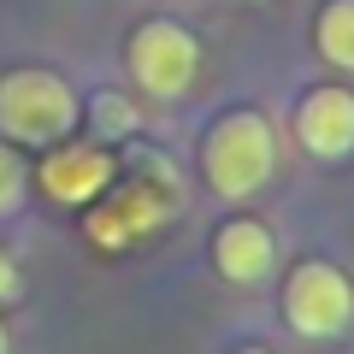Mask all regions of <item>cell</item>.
Returning <instances> with one entry per match:
<instances>
[{"instance_id": "obj_8", "label": "cell", "mask_w": 354, "mask_h": 354, "mask_svg": "<svg viewBox=\"0 0 354 354\" xmlns=\"http://www.w3.org/2000/svg\"><path fill=\"white\" fill-rule=\"evenodd\" d=\"M319 53L342 71H354V0H330L319 12Z\"/></svg>"}, {"instance_id": "obj_7", "label": "cell", "mask_w": 354, "mask_h": 354, "mask_svg": "<svg viewBox=\"0 0 354 354\" xmlns=\"http://www.w3.org/2000/svg\"><path fill=\"white\" fill-rule=\"evenodd\" d=\"M106 177H113V160H106L101 148H59L41 160V189L53 195V201L77 207V201H95V195L106 189Z\"/></svg>"}, {"instance_id": "obj_1", "label": "cell", "mask_w": 354, "mask_h": 354, "mask_svg": "<svg viewBox=\"0 0 354 354\" xmlns=\"http://www.w3.org/2000/svg\"><path fill=\"white\" fill-rule=\"evenodd\" d=\"M278 165V136L260 113H225L201 142V177L225 201H248Z\"/></svg>"}, {"instance_id": "obj_12", "label": "cell", "mask_w": 354, "mask_h": 354, "mask_svg": "<svg viewBox=\"0 0 354 354\" xmlns=\"http://www.w3.org/2000/svg\"><path fill=\"white\" fill-rule=\"evenodd\" d=\"M242 354H272V348H242Z\"/></svg>"}, {"instance_id": "obj_10", "label": "cell", "mask_w": 354, "mask_h": 354, "mask_svg": "<svg viewBox=\"0 0 354 354\" xmlns=\"http://www.w3.org/2000/svg\"><path fill=\"white\" fill-rule=\"evenodd\" d=\"M12 295H18V266L0 254V301H12Z\"/></svg>"}, {"instance_id": "obj_11", "label": "cell", "mask_w": 354, "mask_h": 354, "mask_svg": "<svg viewBox=\"0 0 354 354\" xmlns=\"http://www.w3.org/2000/svg\"><path fill=\"white\" fill-rule=\"evenodd\" d=\"M6 348H12V342H6V325H0V354H6Z\"/></svg>"}, {"instance_id": "obj_2", "label": "cell", "mask_w": 354, "mask_h": 354, "mask_svg": "<svg viewBox=\"0 0 354 354\" xmlns=\"http://www.w3.org/2000/svg\"><path fill=\"white\" fill-rule=\"evenodd\" d=\"M71 124H77V95L65 88V77L41 71V65H24V71L0 77V130L12 142L48 148Z\"/></svg>"}, {"instance_id": "obj_3", "label": "cell", "mask_w": 354, "mask_h": 354, "mask_svg": "<svg viewBox=\"0 0 354 354\" xmlns=\"http://www.w3.org/2000/svg\"><path fill=\"white\" fill-rule=\"evenodd\" d=\"M283 319L313 342L342 337L354 319V283L330 260H301L290 272V283H283Z\"/></svg>"}, {"instance_id": "obj_5", "label": "cell", "mask_w": 354, "mask_h": 354, "mask_svg": "<svg viewBox=\"0 0 354 354\" xmlns=\"http://www.w3.org/2000/svg\"><path fill=\"white\" fill-rule=\"evenodd\" d=\"M295 136H301L307 153L319 160H342L354 148V95L348 88H313L301 106H295Z\"/></svg>"}, {"instance_id": "obj_6", "label": "cell", "mask_w": 354, "mask_h": 354, "mask_svg": "<svg viewBox=\"0 0 354 354\" xmlns=\"http://www.w3.org/2000/svg\"><path fill=\"white\" fill-rule=\"evenodd\" d=\"M272 260H278V242H272V230H266L260 218H230V225H218L213 266L230 283H260L266 272H272Z\"/></svg>"}, {"instance_id": "obj_9", "label": "cell", "mask_w": 354, "mask_h": 354, "mask_svg": "<svg viewBox=\"0 0 354 354\" xmlns=\"http://www.w3.org/2000/svg\"><path fill=\"white\" fill-rule=\"evenodd\" d=\"M18 195H24V160L0 142V218L18 207Z\"/></svg>"}, {"instance_id": "obj_4", "label": "cell", "mask_w": 354, "mask_h": 354, "mask_svg": "<svg viewBox=\"0 0 354 354\" xmlns=\"http://www.w3.org/2000/svg\"><path fill=\"white\" fill-rule=\"evenodd\" d=\"M195 65H201V41L171 18H153L130 36V71L153 101H177L195 83Z\"/></svg>"}]
</instances>
